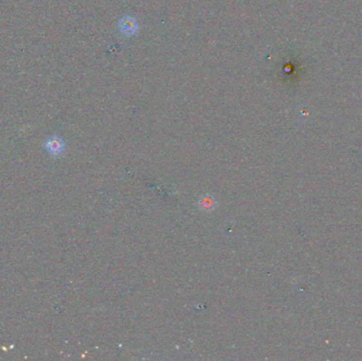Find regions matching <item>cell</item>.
<instances>
[{
    "instance_id": "7a4b0ae2",
    "label": "cell",
    "mask_w": 362,
    "mask_h": 361,
    "mask_svg": "<svg viewBox=\"0 0 362 361\" xmlns=\"http://www.w3.org/2000/svg\"><path fill=\"white\" fill-rule=\"evenodd\" d=\"M119 28L122 33L125 34L126 36H131L137 32L138 24H137V21L134 20V18L124 17L120 20Z\"/></svg>"
},
{
    "instance_id": "3957f363",
    "label": "cell",
    "mask_w": 362,
    "mask_h": 361,
    "mask_svg": "<svg viewBox=\"0 0 362 361\" xmlns=\"http://www.w3.org/2000/svg\"><path fill=\"white\" fill-rule=\"evenodd\" d=\"M214 205H215V199H214L211 195H205L204 197H201L199 199V207L200 209L204 211L213 210Z\"/></svg>"
},
{
    "instance_id": "6da1fadb",
    "label": "cell",
    "mask_w": 362,
    "mask_h": 361,
    "mask_svg": "<svg viewBox=\"0 0 362 361\" xmlns=\"http://www.w3.org/2000/svg\"><path fill=\"white\" fill-rule=\"evenodd\" d=\"M45 148L51 156H58L63 152L65 149V143L62 139L54 136L47 140L45 143Z\"/></svg>"
}]
</instances>
